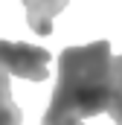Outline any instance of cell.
Wrapping results in <instances>:
<instances>
[{"instance_id":"6","label":"cell","mask_w":122,"mask_h":125,"mask_svg":"<svg viewBox=\"0 0 122 125\" xmlns=\"http://www.w3.org/2000/svg\"><path fill=\"white\" fill-rule=\"evenodd\" d=\"M44 125H81V122H76V119H61V122H44Z\"/></svg>"},{"instance_id":"5","label":"cell","mask_w":122,"mask_h":125,"mask_svg":"<svg viewBox=\"0 0 122 125\" xmlns=\"http://www.w3.org/2000/svg\"><path fill=\"white\" fill-rule=\"evenodd\" d=\"M23 114L12 99V84H9V73L0 67V125H20Z\"/></svg>"},{"instance_id":"2","label":"cell","mask_w":122,"mask_h":125,"mask_svg":"<svg viewBox=\"0 0 122 125\" xmlns=\"http://www.w3.org/2000/svg\"><path fill=\"white\" fill-rule=\"evenodd\" d=\"M50 58L52 52L35 44L23 41H0V67L9 76L18 79H29V82H44L50 76Z\"/></svg>"},{"instance_id":"1","label":"cell","mask_w":122,"mask_h":125,"mask_svg":"<svg viewBox=\"0 0 122 125\" xmlns=\"http://www.w3.org/2000/svg\"><path fill=\"white\" fill-rule=\"evenodd\" d=\"M111 44L93 41L87 47H67L58 55V82L44 114V122L87 119L108 108L111 93Z\"/></svg>"},{"instance_id":"3","label":"cell","mask_w":122,"mask_h":125,"mask_svg":"<svg viewBox=\"0 0 122 125\" xmlns=\"http://www.w3.org/2000/svg\"><path fill=\"white\" fill-rule=\"evenodd\" d=\"M67 3H70V0H23L29 29L38 32V35H50V32H52V21H55V15L64 12Z\"/></svg>"},{"instance_id":"4","label":"cell","mask_w":122,"mask_h":125,"mask_svg":"<svg viewBox=\"0 0 122 125\" xmlns=\"http://www.w3.org/2000/svg\"><path fill=\"white\" fill-rule=\"evenodd\" d=\"M105 114H111V119L122 125V55L111 58V93H108Z\"/></svg>"}]
</instances>
